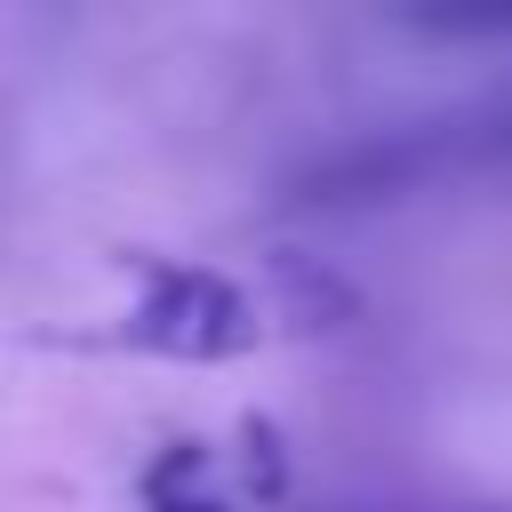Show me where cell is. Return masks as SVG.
Returning a JSON list of instances; mask_svg holds the SVG:
<instances>
[]
</instances>
